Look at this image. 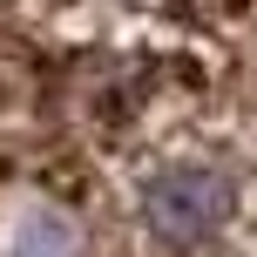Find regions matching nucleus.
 I'll return each mask as SVG.
<instances>
[{
  "label": "nucleus",
  "instance_id": "f257e3e1",
  "mask_svg": "<svg viewBox=\"0 0 257 257\" xmlns=\"http://www.w3.org/2000/svg\"><path fill=\"white\" fill-rule=\"evenodd\" d=\"M230 210H237V183L196 156H176V163L149 169V183H142V217H149L156 244L169 250H196L203 237H217Z\"/></svg>",
  "mask_w": 257,
  "mask_h": 257
}]
</instances>
